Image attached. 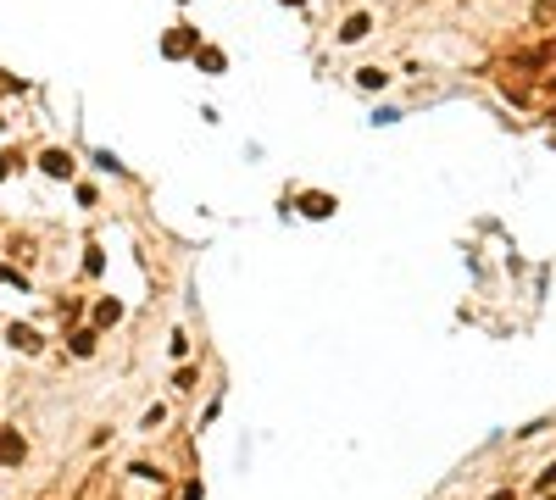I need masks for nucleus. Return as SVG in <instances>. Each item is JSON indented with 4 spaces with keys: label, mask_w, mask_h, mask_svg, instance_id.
<instances>
[{
    "label": "nucleus",
    "mask_w": 556,
    "mask_h": 500,
    "mask_svg": "<svg viewBox=\"0 0 556 500\" xmlns=\"http://www.w3.org/2000/svg\"><path fill=\"white\" fill-rule=\"evenodd\" d=\"M189 45H195V34H184V28H178V34H167V45H161V50H167V56H184Z\"/></svg>",
    "instance_id": "5"
},
{
    "label": "nucleus",
    "mask_w": 556,
    "mask_h": 500,
    "mask_svg": "<svg viewBox=\"0 0 556 500\" xmlns=\"http://www.w3.org/2000/svg\"><path fill=\"white\" fill-rule=\"evenodd\" d=\"M0 461H22V439L0 428Z\"/></svg>",
    "instance_id": "3"
},
{
    "label": "nucleus",
    "mask_w": 556,
    "mask_h": 500,
    "mask_svg": "<svg viewBox=\"0 0 556 500\" xmlns=\"http://www.w3.org/2000/svg\"><path fill=\"white\" fill-rule=\"evenodd\" d=\"M367 28H373V17H367V11H356V17H351V22L339 28V39H362Z\"/></svg>",
    "instance_id": "1"
},
{
    "label": "nucleus",
    "mask_w": 556,
    "mask_h": 500,
    "mask_svg": "<svg viewBox=\"0 0 556 500\" xmlns=\"http://www.w3.org/2000/svg\"><path fill=\"white\" fill-rule=\"evenodd\" d=\"M290 6H301V0H290Z\"/></svg>",
    "instance_id": "7"
},
{
    "label": "nucleus",
    "mask_w": 556,
    "mask_h": 500,
    "mask_svg": "<svg viewBox=\"0 0 556 500\" xmlns=\"http://www.w3.org/2000/svg\"><path fill=\"white\" fill-rule=\"evenodd\" d=\"M11 345H17V351H39V334H34V328H22V323H17V328H11Z\"/></svg>",
    "instance_id": "6"
},
{
    "label": "nucleus",
    "mask_w": 556,
    "mask_h": 500,
    "mask_svg": "<svg viewBox=\"0 0 556 500\" xmlns=\"http://www.w3.org/2000/svg\"><path fill=\"white\" fill-rule=\"evenodd\" d=\"M301 212H306V217H328V212H334V201H328V195H306Z\"/></svg>",
    "instance_id": "4"
},
{
    "label": "nucleus",
    "mask_w": 556,
    "mask_h": 500,
    "mask_svg": "<svg viewBox=\"0 0 556 500\" xmlns=\"http://www.w3.org/2000/svg\"><path fill=\"white\" fill-rule=\"evenodd\" d=\"M45 173H50V178H67V173H73V161H67L62 150H45Z\"/></svg>",
    "instance_id": "2"
}]
</instances>
